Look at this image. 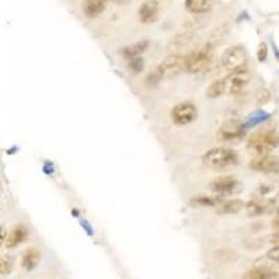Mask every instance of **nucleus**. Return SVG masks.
Masks as SVG:
<instances>
[{
	"label": "nucleus",
	"instance_id": "f257e3e1",
	"mask_svg": "<svg viewBox=\"0 0 279 279\" xmlns=\"http://www.w3.org/2000/svg\"><path fill=\"white\" fill-rule=\"evenodd\" d=\"M183 70H185V58L180 55H172L165 59L162 63L158 64L153 73L148 75L147 80L149 83L155 84L161 80L172 79V77L179 75Z\"/></svg>",
	"mask_w": 279,
	"mask_h": 279
},
{
	"label": "nucleus",
	"instance_id": "f03ea898",
	"mask_svg": "<svg viewBox=\"0 0 279 279\" xmlns=\"http://www.w3.org/2000/svg\"><path fill=\"white\" fill-rule=\"evenodd\" d=\"M202 163L211 169H225L237 163V154L231 148H212L202 157Z\"/></svg>",
	"mask_w": 279,
	"mask_h": 279
},
{
	"label": "nucleus",
	"instance_id": "7ed1b4c3",
	"mask_svg": "<svg viewBox=\"0 0 279 279\" xmlns=\"http://www.w3.org/2000/svg\"><path fill=\"white\" fill-rule=\"evenodd\" d=\"M212 53H214V49L210 43L190 52L187 56H183L185 58V70L190 74H198L204 71L212 60Z\"/></svg>",
	"mask_w": 279,
	"mask_h": 279
},
{
	"label": "nucleus",
	"instance_id": "20e7f679",
	"mask_svg": "<svg viewBox=\"0 0 279 279\" xmlns=\"http://www.w3.org/2000/svg\"><path fill=\"white\" fill-rule=\"evenodd\" d=\"M278 147L276 130H258L248 140V148L258 155L269 154Z\"/></svg>",
	"mask_w": 279,
	"mask_h": 279
},
{
	"label": "nucleus",
	"instance_id": "39448f33",
	"mask_svg": "<svg viewBox=\"0 0 279 279\" xmlns=\"http://www.w3.org/2000/svg\"><path fill=\"white\" fill-rule=\"evenodd\" d=\"M222 66L227 71L243 69L247 63V53L242 46H232L226 49L222 55Z\"/></svg>",
	"mask_w": 279,
	"mask_h": 279
},
{
	"label": "nucleus",
	"instance_id": "423d86ee",
	"mask_svg": "<svg viewBox=\"0 0 279 279\" xmlns=\"http://www.w3.org/2000/svg\"><path fill=\"white\" fill-rule=\"evenodd\" d=\"M250 80H251V74L248 73L247 70L240 69L231 71L227 79L225 80V92L233 96L239 95L247 87Z\"/></svg>",
	"mask_w": 279,
	"mask_h": 279
},
{
	"label": "nucleus",
	"instance_id": "0eeeda50",
	"mask_svg": "<svg viewBox=\"0 0 279 279\" xmlns=\"http://www.w3.org/2000/svg\"><path fill=\"white\" fill-rule=\"evenodd\" d=\"M197 119V108L191 102H182L172 109V120L177 126H187Z\"/></svg>",
	"mask_w": 279,
	"mask_h": 279
},
{
	"label": "nucleus",
	"instance_id": "6e6552de",
	"mask_svg": "<svg viewBox=\"0 0 279 279\" xmlns=\"http://www.w3.org/2000/svg\"><path fill=\"white\" fill-rule=\"evenodd\" d=\"M246 133V127L239 120H227L219 129V132L216 134V137L219 141H233L242 138Z\"/></svg>",
	"mask_w": 279,
	"mask_h": 279
},
{
	"label": "nucleus",
	"instance_id": "1a4fd4ad",
	"mask_svg": "<svg viewBox=\"0 0 279 279\" xmlns=\"http://www.w3.org/2000/svg\"><path fill=\"white\" fill-rule=\"evenodd\" d=\"M250 168L256 172H263V173H276L278 172V158L268 155V154L258 155L251 159Z\"/></svg>",
	"mask_w": 279,
	"mask_h": 279
},
{
	"label": "nucleus",
	"instance_id": "9d476101",
	"mask_svg": "<svg viewBox=\"0 0 279 279\" xmlns=\"http://www.w3.org/2000/svg\"><path fill=\"white\" fill-rule=\"evenodd\" d=\"M28 237V229L24 225H18V226L13 227L11 232L5 237L6 248H16L17 246H20L21 243H24Z\"/></svg>",
	"mask_w": 279,
	"mask_h": 279
},
{
	"label": "nucleus",
	"instance_id": "9b49d317",
	"mask_svg": "<svg viewBox=\"0 0 279 279\" xmlns=\"http://www.w3.org/2000/svg\"><path fill=\"white\" fill-rule=\"evenodd\" d=\"M237 185H239L237 180L232 176H221V177L211 182V190L218 194H227V193H232L233 190L237 187Z\"/></svg>",
	"mask_w": 279,
	"mask_h": 279
},
{
	"label": "nucleus",
	"instance_id": "f8f14e48",
	"mask_svg": "<svg viewBox=\"0 0 279 279\" xmlns=\"http://www.w3.org/2000/svg\"><path fill=\"white\" fill-rule=\"evenodd\" d=\"M138 17L142 24H151L158 17V3L155 0H147L144 2L138 10Z\"/></svg>",
	"mask_w": 279,
	"mask_h": 279
},
{
	"label": "nucleus",
	"instance_id": "ddd939ff",
	"mask_svg": "<svg viewBox=\"0 0 279 279\" xmlns=\"http://www.w3.org/2000/svg\"><path fill=\"white\" fill-rule=\"evenodd\" d=\"M83 13L87 18H96L105 10L106 0H83Z\"/></svg>",
	"mask_w": 279,
	"mask_h": 279
},
{
	"label": "nucleus",
	"instance_id": "4468645a",
	"mask_svg": "<svg viewBox=\"0 0 279 279\" xmlns=\"http://www.w3.org/2000/svg\"><path fill=\"white\" fill-rule=\"evenodd\" d=\"M215 0H186V10L191 14H206L214 7Z\"/></svg>",
	"mask_w": 279,
	"mask_h": 279
},
{
	"label": "nucleus",
	"instance_id": "2eb2a0df",
	"mask_svg": "<svg viewBox=\"0 0 279 279\" xmlns=\"http://www.w3.org/2000/svg\"><path fill=\"white\" fill-rule=\"evenodd\" d=\"M148 47H149V41L148 39H142V41L133 43L130 46L123 47L121 49V55L127 59L137 58V56H141L145 50H148Z\"/></svg>",
	"mask_w": 279,
	"mask_h": 279
},
{
	"label": "nucleus",
	"instance_id": "dca6fc26",
	"mask_svg": "<svg viewBox=\"0 0 279 279\" xmlns=\"http://www.w3.org/2000/svg\"><path fill=\"white\" fill-rule=\"evenodd\" d=\"M39 261H41V253H39V250L35 247H31L28 248L26 253H24V256H22L21 265L26 271H32L34 268H37Z\"/></svg>",
	"mask_w": 279,
	"mask_h": 279
},
{
	"label": "nucleus",
	"instance_id": "f3484780",
	"mask_svg": "<svg viewBox=\"0 0 279 279\" xmlns=\"http://www.w3.org/2000/svg\"><path fill=\"white\" fill-rule=\"evenodd\" d=\"M243 279H278V272L267 267H257V268L248 269Z\"/></svg>",
	"mask_w": 279,
	"mask_h": 279
},
{
	"label": "nucleus",
	"instance_id": "a211bd4d",
	"mask_svg": "<svg viewBox=\"0 0 279 279\" xmlns=\"http://www.w3.org/2000/svg\"><path fill=\"white\" fill-rule=\"evenodd\" d=\"M244 202L242 200H229L222 202V204H218V212L219 214H223V215H227V214H237L244 208Z\"/></svg>",
	"mask_w": 279,
	"mask_h": 279
},
{
	"label": "nucleus",
	"instance_id": "6ab92c4d",
	"mask_svg": "<svg viewBox=\"0 0 279 279\" xmlns=\"http://www.w3.org/2000/svg\"><path fill=\"white\" fill-rule=\"evenodd\" d=\"M225 92V80H214L207 88V96L210 99H216Z\"/></svg>",
	"mask_w": 279,
	"mask_h": 279
},
{
	"label": "nucleus",
	"instance_id": "aec40b11",
	"mask_svg": "<svg viewBox=\"0 0 279 279\" xmlns=\"http://www.w3.org/2000/svg\"><path fill=\"white\" fill-rule=\"evenodd\" d=\"M221 202V198L218 197H207V195H198L191 200V206L194 207H214Z\"/></svg>",
	"mask_w": 279,
	"mask_h": 279
},
{
	"label": "nucleus",
	"instance_id": "412c9836",
	"mask_svg": "<svg viewBox=\"0 0 279 279\" xmlns=\"http://www.w3.org/2000/svg\"><path fill=\"white\" fill-rule=\"evenodd\" d=\"M244 208L247 210V214L250 216L261 215L265 211V206H264L263 202H260V201H251V202H248L247 206H244Z\"/></svg>",
	"mask_w": 279,
	"mask_h": 279
},
{
	"label": "nucleus",
	"instance_id": "4be33fe9",
	"mask_svg": "<svg viewBox=\"0 0 279 279\" xmlns=\"http://www.w3.org/2000/svg\"><path fill=\"white\" fill-rule=\"evenodd\" d=\"M127 67H129V70H130L133 74L141 73L142 69H144V60H142L141 56L129 59V64H127Z\"/></svg>",
	"mask_w": 279,
	"mask_h": 279
},
{
	"label": "nucleus",
	"instance_id": "5701e85b",
	"mask_svg": "<svg viewBox=\"0 0 279 279\" xmlns=\"http://www.w3.org/2000/svg\"><path fill=\"white\" fill-rule=\"evenodd\" d=\"M11 268H13V263H11L10 257L0 258V274L2 275L10 274Z\"/></svg>",
	"mask_w": 279,
	"mask_h": 279
},
{
	"label": "nucleus",
	"instance_id": "b1692460",
	"mask_svg": "<svg viewBox=\"0 0 279 279\" xmlns=\"http://www.w3.org/2000/svg\"><path fill=\"white\" fill-rule=\"evenodd\" d=\"M267 55H268V47H267V45L265 43H260L258 45V50H257V58L260 62H263V60H265L267 59Z\"/></svg>",
	"mask_w": 279,
	"mask_h": 279
},
{
	"label": "nucleus",
	"instance_id": "393cba45",
	"mask_svg": "<svg viewBox=\"0 0 279 279\" xmlns=\"http://www.w3.org/2000/svg\"><path fill=\"white\" fill-rule=\"evenodd\" d=\"M268 257L271 258V260H274L275 263H278V247L272 248L268 253Z\"/></svg>",
	"mask_w": 279,
	"mask_h": 279
},
{
	"label": "nucleus",
	"instance_id": "a878e982",
	"mask_svg": "<svg viewBox=\"0 0 279 279\" xmlns=\"http://www.w3.org/2000/svg\"><path fill=\"white\" fill-rule=\"evenodd\" d=\"M5 237H6V232H5V229L3 227L0 226V246L5 243Z\"/></svg>",
	"mask_w": 279,
	"mask_h": 279
},
{
	"label": "nucleus",
	"instance_id": "bb28decb",
	"mask_svg": "<svg viewBox=\"0 0 279 279\" xmlns=\"http://www.w3.org/2000/svg\"><path fill=\"white\" fill-rule=\"evenodd\" d=\"M112 2H113V3H116V5L123 6V5H126V3H129L130 0H112Z\"/></svg>",
	"mask_w": 279,
	"mask_h": 279
}]
</instances>
